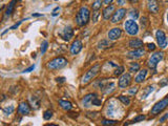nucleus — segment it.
Instances as JSON below:
<instances>
[{"mask_svg": "<svg viewBox=\"0 0 168 126\" xmlns=\"http://www.w3.org/2000/svg\"><path fill=\"white\" fill-rule=\"evenodd\" d=\"M156 38H157L158 44H159L160 47H161V48L167 47V45H168V40H167L166 35H165V33L163 32V30H157V33H156Z\"/></svg>", "mask_w": 168, "mask_h": 126, "instance_id": "obj_7", "label": "nucleus"}, {"mask_svg": "<svg viewBox=\"0 0 168 126\" xmlns=\"http://www.w3.org/2000/svg\"><path fill=\"white\" fill-rule=\"evenodd\" d=\"M113 1H114V0H104V3H105V4H110Z\"/></svg>", "mask_w": 168, "mask_h": 126, "instance_id": "obj_47", "label": "nucleus"}, {"mask_svg": "<svg viewBox=\"0 0 168 126\" xmlns=\"http://www.w3.org/2000/svg\"><path fill=\"white\" fill-rule=\"evenodd\" d=\"M90 10L86 6L81 7L77 14V17H76V22H77L79 26H84L90 21Z\"/></svg>", "mask_w": 168, "mask_h": 126, "instance_id": "obj_1", "label": "nucleus"}, {"mask_svg": "<svg viewBox=\"0 0 168 126\" xmlns=\"http://www.w3.org/2000/svg\"><path fill=\"white\" fill-rule=\"evenodd\" d=\"M98 16H99V13H98V12H95V13H94V18H93V21H94V22H96V21H97V18H98Z\"/></svg>", "mask_w": 168, "mask_h": 126, "instance_id": "obj_42", "label": "nucleus"}, {"mask_svg": "<svg viewBox=\"0 0 168 126\" xmlns=\"http://www.w3.org/2000/svg\"><path fill=\"white\" fill-rule=\"evenodd\" d=\"M146 21H147V18H142V19H141V24L142 25H145V24H146Z\"/></svg>", "mask_w": 168, "mask_h": 126, "instance_id": "obj_45", "label": "nucleus"}, {"mask_svg": "<svg viewBox=\"0 0 168 126\" xmlns=\"http://www.w3.org/2000/svg\"><path fill=\"white\" fill-rule=\"evenodd\" d=\"M64 80H65L64 78H57V81H58V82H63Z\"/></svg>", "mask_w": 168, "mask_h": 126, "instance_id": "obj_48", "label": "nucleus"}, {"mask_svg": "<svg viewBox=\"0 0 168 126\" xmlns=\"http://www.w3.org/2000/svg\"><path fill=\"white\" fill-rule=\"evenodd\" d=\"M163 57H164V54H163V52H157V53H154V55H152L151 57H150L149 61H148L149 68H151V69L156 68L157 65H158V63H159L160 61L162 60Z\"/></svg>", "mask_w": 168, "mask_h": 126, "instance_id": "obj_6", "label": "nucleus"}, {"mask_svg": "<svg viewBox=\"0 0 168 126\" xmlns=\"http://www.w3.org/2000/svg\"><path fill=\"white\" fill-rule=\"evenodd\" d=\"M18 112L20 115H23V116L29 115L30 112V106L26 102H22L18 107Z\"/></svg>", "mask_w": 168, "mask_h": 126, "instance_id": "obj_15", "label": "nucleus"}, {"mask_svg": "<svg viewBox=\"0 0 168 126\" xmlns=\"http://www.w3.org/2000/svg\"><path fill=\"white\" fill-rule=\"evenodd\" d=\"M129 1H130L131 3H137V2H138L139 0H129Z\"/></svg>", "mask_w": 168, "mask_h": 126, "instance_id": "obj_50", "label": "nucleus"}, {"mask_svg": "<svg viewBox=\"0 0 168 126\" xmlns=\"http://www.w3.org/2000/svg\"><path fill=\"white\" fill-rule=\"evenodd\" d=\"M35 69V65H32V66H30L29 68H26V69H24L23 71V73H30L32 71H34Z\"/></svg>", "mask_w": 168, "mask_h": 126, "instance_id": "obj_39", "label": "nucleus"}, {"mask_svg": "<svg viewBox=\"0 0 168 126\" xmlns=\"http://www.w3.org/2000/svg\"><path fill=\"white\" fill-rule=\"evenodd\" d=\"M137 92H138V87H132V88H130L128 91V94L130 95V96H134Z\"/></svg>", "mask_w": 168, "mask_h": 126, "instance_id": "obj_37", "label": "nucleus"}, {"mask_svg": "<svg viewBox=\"0 0 168 126\" xmlns=\"http://www.w3.org/2000/svg\"><path fill=\"white\" fill-rule=\"evenodd\" d=\"M119 100H120V101H121L124 105H126V106H127V105L130 104V100H129V98H128V97L120 96V97H119Z\"/></svg>", "mask_w": 168, "mask_h": 126, "instance_id": "obj_27", "label": "nucleus"}, {"mask_svg": "<svg viewBox=\"0 0 168 126\" xmlns=\"http://www.w3.org/2000/svg\"><path fill=\"white\" fill-rule=\"evenodd\" d=\"M82 47H83V44L80 40L74 41L72 46H70V54H72V55H77V54L81 52Z\"/></svg>", "mask_w": 168, "mask_h": 126, "instance_id": "obj_11", "label": "nucleus"}, {"mask_svg": "<svg viewBox=\"0 0 168 126\" xmlns=\"http://www.w3.org/2000/svg\"><path fill=\"white\" fill-rule=\"evenodd\" d=\"M39 16H42V14H33V17H39Z\"/></svg>", "mask_w": 168, "mask_h": 126, "instance_id": "obj_49", "label": "nucleus"}, {"mask_svg": "<svg viewBox=\"0 0 168 126\" xmlns=\"http://www.w3.org/2000/svg\"><path fill=\"white\" fill-rule=\"evenodd\" d=\"M59 105L64 110H66V112L70 110V109H72V107H73V105H72V103H70V102L64 101V100H59Z\"/></svg>", "mask_w": 168, "mask_h": 126, "instance_id": "obj_20", "label": "nucleus"}, {"mask_svg": "<svg viewBox=\"0 0 168 126\" xmlns=\"http://www.w3.org/2000/svg\"><path fill=\"white\" fill-rule=\"evenodd\" d=\"M59 35H60L61 38H63L64 40L68 41V40H70L73 38L74 30L70 26H67V27H65V29H63L62 30H61V32L59 33Z\"/></svg>", "mask_w": 168, "mask_h": 126, "instance_id": "obj_10", "label": "nucleus"}, {"mask_svg": "<svg viewBox=\"0 0 168 126\" xmlns=\"http://www.w3.org/2000/svg\"><path fill=\"white\" fill-rule=\"evenodd\" d=\"M146 76H147V71L146 69H143V71H141L139 73L138 76L136 77V79H134V81L137 82V83H142L144 80H145V78H146Z\"/></svg>", "mask_w": 168, "mask_h": 126, "instance_id": "obj_19", "label": "nucleus"}, {"mask_svg": "<svg viewBox=\"0 0 168 126\" xmlns=\"http://www.w3.org/2000/svg\"><path fill=\"white\" fill-rule=\"evenodd\" d=\"M166 119H168V114H166L165 116H163V117L161 118V119H160V122L163 123V122H164V121L166 120Z\"/></svg>", "mask_w": 168, "mask_h": 126, "instance_id": "obj_43", "label": "nucleus"}, {"mask_svg": "<svg viewBox=\"0 0 168 126\" xmlns=\"http://www.w3.org/2000/svg\"><path fill=\"white\" fill-rule=\"evenodd\" d=\"M126 3V0H118V4H120V6H123V4Z\"/></svg>", "mask_w": 168, "mask_h": 126, "instance_id": "obj_46", "label": "nucleus"}, {"mask_svg": "<svg viewBox=\"0 0 168 126\" xmlns=\"http://www.w3.org/2000/svg\"><path fill=\"white\" fill-rule=\"evenodd\" d=\"M125 15H126V10L125 9H119V10H117L116 12L114 13V15H113V17H111V22L113 23H118V22H120L122 19H123L124 17H125Z\"/></svg>", "mask_w": 168, "mask_h": 126, "instance_id": "obj_8", "label": "nucleus"}, {"mask_svg": "<svg viewBox=\"0 0 168 126\" xmlns=\"http://www.w3.org/2000/svg\"><path fill=\"white\" fill-rule=\"evenodd\" d=\"M159 85L162 86V87L165 86V85H168V80H167V79H163V80L159 83Z\"/></svg>", "mask_w": 168, "mask_h": 126, "instance_id": "obj_38", "label": "nucleus"}, {"mask_svg": "<svg viewBox=\"0 0 168 126\" xmlns=\"http://www.w3.org/2000/svg\"><path fill=\"white\" fill-rule=\"evenodd\" d=\"M48 47V42L47 41H44V42L42 43V46H41V54H45Z\"/></svg>", "mask_w": 168, "mask_h": 126, "instance_id": "obj_36", "label": "nucleus"}, {"mask_svg": "<svg viewBox=\"0 0 168 126\" xmlns=\"http://www.w3.org/2000/svg\"><path fill=\"white\" fill-rule=\"evenodd\" d=\"M123 71H124V67H123V66H117V68H116V71H114V75L116 77H118V76H120L121 74H123Z\"/></svg>", "mask_w": 168, "mask_h": 126, "instance_id": "obj_30", "label": "nucleus"}, {"mask_svg": "<svg viewBox=\"0 0 168 126\" xmlns=\"http://www.w3.org/2000/svg\"><path fill=\"white\" fill-rule=\"evenodd\" d=\"M167 22H168V13H167Z\"/></svg>", "mask_w": 168, "mask_h": 126, "instance_id": "obj_51", "label": "nucleus"}, {"mask_svg": "<svg viewBox=\"0 0 168 126\" xmlns=\"http://www.w3.org/2000/svg\"><path fill=\"white\" fill-rule=\"evenodd\" d=\"M59 7H56V9L54 10V12H53V16H57L58 15V11H59Z\"/></svg>", "mask_w": 168, "mask_h": 126, "instance_id": "obj_44", "label": "nucleus"}, {"mask_svg": "<svg viewBox=\"0 0 168 126\" xmlns=\"http://www.w3.org/2000/svg\"><path fill=\"white\" fill-rule=\"evenodd\" d=\"M129 47L134 48V50H137V48H141L143 46V41L141 39H132L129 41Z\"/></svg>", "mask_w": 168, "mask_h": 126, "instance_id": "obj_16", "label": "nucleus"}, {"mask_svg": "<svg viewBox=\"0 0 168 126\" xmlns=\"http://www.w3.org/2000/svg\"><path fill=\"white\" fill-rule=\"evenodd\" d=\"M152 91H154V86H147L146 88L144 89V91H143V94H142V99H145V98H147L148 97V95Z\"/></svg>", "mask_w": 168, "mask_h": 126, "instance_id": "obj_25", "label": "nucleus"}, {"mask_svg": "<svg viewBox=\"0 0 168 126\" xmlns=\"http://www.w3.org/2000/svg\"><path fill=\"white\" fill-rule=\"evenodd\" d=\"M167 106H168V98H165V99L161 100L160 102H158V103L152 107V109L150 110V114L152 116H156L158 114H160V112H162Z\"/></svg>", "mask_w": 168, "mask_h": 126, "instance_id": "obj_4", "label": "nucleus"}, {"mask_svg": "<svg viewBox=\"0 0 168 126\" xmlns=\"http://www.w3.org/2000/svg\"><path fill=\"white\" fill-rule=\"evenodd\" d=\"M97 96L96 94H90L87 95V96H85L82 99V103L85 107H88L90 105H91V101H93V99Z\"/></svg>", "mask_w": 168, "mask_h": 126, "instance_id": "obj_17", "label": "nucleus"}, {"mask_svg": "<svg viewBox=\"0 0 168 126\" xmlns=\"http://www.w3.org/2000/svg\"><path fill=\"white\" fill-rule=\"evenodd\" d=\"M102 91L106 94H110L111 91H114V83H109V84H104L102 88Z\"/></svg>", "mask_w": 168, "mask_h": 126, "instance_id": "obj_22", "label": "nucleus"}, {"mask_svg": "<svg viewBox=\"0 0 168 126\" xmlns=\"http://www.w3.org/2000/svg\"><path fill=\"white\" fill-rule=\"evenodd\" d=\"M144 50L143 48H137V50H134V51H131V52H129L128 53V58H130V59H139V58H141V57H143L144 56Z\"/></svg>", "mask_w": 168, "mask_h": 126, "instance_id": "obj_13", "label": "nucleus"}, {"mask_svg": "<svg viewBox=\"0 0 168 126\" xmlns=\"http://www.w3.org/2000/svg\"><path fill=\"white\" fill-rule=\"evenodd\" d=\"M23 21H24V20H21V21H19L18 23H16V24H14V25H13V26H12V27H11V29H10V30H15V29H17V27H18L19 25L21 24V23L23 22Z\"/></svg>", "mask_w": 168, "mask_h": 126, "instance_id": "obj_40", "label": "nucleus"}, {"mask_svg": "<svg viewBox=\"0 0 168 126\" xmlns=\"http://www.w3.org/2000/svg\"><path fill=\"white\" fill-rule=\"evenodd\" d=\"M110 46H111V43L109 42V39L108 40H106V39L101 40L98 44V47L100 48V50H106V48L110 47Z\"/></svg>", "mask_w": 168, "mask_h": 126, "instance_id": "obj_21", "label": "nucleus"}, {"mask_svg": "<svg viewBox=\"0 0 168 126\" xmlns=\"http://www.w3.org/2000/svg\"><path fill=\"white\" fill-rule=\"evenodd\" d=\"M149 1H150V0H149Z\"/></svg>", "mask_w": 168, "mask_h": 126, "instance_id": "obj_53", "label": "nucleus"}, {"mask_svg": "<svg viewBox=\"0 0 168 126\" xmlns=\"http://www.w3.org/2000/svg\"><path fill=\"white\" fill-rule=\"evenodd\" d=\"M100 68H101V66L99 65V64H97V65L93 66V67H91L88 71H86L85 75H84V76L82 77L81 84H82V85H85V84L90 83V82L93 80L94 78H95L97 75H98L99 71H100Z\"/></svg>", "mask_w": 168, "mask_h": 126, "instance_id": "obj_2", "label": "nucleus"}, {"mask_svg": "<svg viewBox=\"0 0 168 126\" xmlns=\"http://www.w3.org/2000/svg\"><path fill=\"white\" fill-rule=\"evenodd\" d=\"M67 65V60L63 57H58L53 59L47 64V67L50 69H61Z\"/></svg>", "mask_w": 168, "mask_h": 126, "instance_id": "obj_3", "label": "nucleus"}, {"mask_svg": "<svg viewBox=\"0 0 168 126\" xmlns=\"http://www.w3.org/2000/svg\"><path fill=\"white\" fill-rule=\"evenodd\" d=\"M164 1H165V2H168V0H164Z\"/></svg>", "mask_w": 168, "mask_h": 126, "instance_id": "obj_52", "label": "nucleus"}, {"mask_svg": "<svg viewBox=\"0 0 168 126\" xmlns=\"http://www.w3.org/2000/svg\"><path fill=\"white\" fill-rule=\"evenodd\" d=\"M52 117H53V112H50V110H46V112L43 114V118H44L45 120H50Z\"/></svg>", "mask_w": 168, "mask_h": 126, "instance_id": "obj_32", "label": "nucleus"}, {"mask_svg": "<svg viewBox=\"0 0 168 126\" xmlns=\"http://www.w3.org/2000/svg\"><path fill=\"white\" fill-rule=\"evenodd\" d=\"M140 69V64L137 62H132L130 63V66H129V71L130 73H134V71H138Z\"/></svg>", "mask_w": 168, "mask_h": 126, "instance_id": "obj_26", "label": "nucleus"}, {"mask_svg": "<svg viewBox=\"0 0 168 126\" xmlns=\"http://www.w3.org/2000/svg\"><path fill=\"white\" fill-rule=\"evenodd\" d=\"M102 124L103 125H114V124H117V121H114V120H103Z\"/></svg>", "mask_w": 168, "mask_h": 126, "instance_id": "obj_34", "label": "nucleus"}, {"mask_svg": "<svg viewBox=\"0 0 168 126\" xmlns=\"http://www.w3.org/2000/svg\"><path fill=\"white\" fill-rule=\"evenodd\" d=\"M114 13V4H108L103 11V18L108 20L110 17H113Z\"/></svg>", "mask_w": 168, "mask_h": 126, "instance_id": "obj_14", "label": "nucleus"}, {"mask_svg": "<svg viewBox=\"0 0 168 126\" xmlns=\"http://www.w3.org/2000/svg\"><path fill=\"white\" fill-rule=\"evenodd\" d=\"M14 109H15V107L13 106V105H10L9 107H4V108H3V112L6 115H11V114H13Z\"/></svg>", "mask_w": 168, "mask_h": 126, "instance_id": "obj_29", "label": "nucleus"}, {"mask_svg": "<svg viewBox=\"0 0 168 126\" xmlns=\"http://www.w3.org/2000/svg\"><path fill=\"white\" fill-rule=\"evenodd\" d=\"M17 0H12L11 3L9 4V6H7V10H6V16H10V15L12 14L13 11H14V7H15V3H16Z\"/></svg>", "mask_w": 168, "mask_h": 126, "instance_id": "obj_23", "label": "nucleus"}, {"mask_svg": "<svg viewBox=\"0 0 168 126\" xmlns=\"http://www.w3.org/2000/svg\"><path fill=\"white\" fill-rule=\"evenodd\" d=\"M121 35H122V30L119 29V27H114V29L109 30V33H108V39L111 40V41L118 40L119 38L121 37Z\"/></svg>", "mask_w": 168, "mask_h": 126, "instance_id": "obj_12", "label": "nucleus"}, {"mask_svg": "<svg viewBox=\"0 0 168 126\" xmlns=\"http://www.w3.org/2000/svg\"><path fill=\"white\" fill-rule=\"evenodd\" d=\"M101 6H102V0H95V2L93 3V10L98 11L101 7Z\"/></svg>", "mask_w": 168, "mask_h": 126, "instance_id": "obj_28", "label": "nucleus"}, {"mask_svg": "<svg viewBox=\"0 0 168 126\" xmlns=\"http://www.w3.org/2000/svg\"><path fill=\"white\" fill-rule=\"evenodd\" d=\"M124 27H125L126 32L131 36L137 35L139 32L138 24H137L136 21H134V20H127V21L125 22V24H124Z\"/></svg>", "mask_w": 168, "mask_h": 126, "instance_id": "obj_5", "label": "nucleus"}, {"mask_svg": "<svg viewBox=\"0 0 168 126\" xmlns=\"http://www.w3.org/2000/svg\"><path fill=\"white\" fill-rule=\"evenodd\" d=\"M144 119H145V116L141 115V116H138V117L134 118V119L132 120L130 123H138V122H140V121H143Z\"/></svg>", "mask_w": 168, "mask_h": 126, "instance_id": "obj_35", "label": "nucleus"}, {"mask_svg": "<svg viewBox=\"0 0 168 126\" xmlns=\"http://www.w3.org/2000/svg\"><path fill=\"white\" fill-rule=\"evenodd\" d=\"M101 104H102V101H101L100 99H98L97 96L94 98L93 101H91V105H95V106H100Z\"/></svg>", "mask_w": 168, "mask_h": 126, "instance_id": "obj_31", "label": "nucleus"}, {"mask_svg": "<svg viewBox=\"0 0 168 126\" xmlns=\"http://www.w3.org/2000/svg\"><path fill=\"white\" fill-rule=\"evenodd\" d=\"M148 10L154 14H157L159 12V6H158V2L156 0H150L148 3Z\"/></svg>", "mask_w": 168, "mask_h": 126, "instance_id": "obj_18", "label": "nucleus"}, {"mask_svg": "<svg viewBox=\"0 0 168 126\" xmlns=\"http://www.w3.org/2000/svg\"><path fill=\"white\" fill-rule=\"evenodd\" d=\"M147 46H148V50H150V51L156 50V45H154V43H149V44H147Z\"/></svg>", "mask_w": 168, "mask_h": 126, "instance_id": "obj_41", "label": "nucleus"}, {"mask_svg": "<svg viewBox=\"0 0 168 126\" xmlns=\"http://www.w3.org/2000/svg\"><path fill=\"white\" fill-rule=\"evenodd\" d=\"M129 15H130L131 18H134V20L137 19V18L139 17V12L138 10H131L130 13H129Z\"/></svg>", "mask_w": 168, "mask_h": 126, "instance_id": "obj_33", "label": "nucleus"}, {"mask_svg": "<svg viewBox=\"0 0 168 126\" xmlns=\"http://www.w3.org/2000/svg\"><path fill=\"white\" fill-rule=\"evenodd\" d=\"M30 102H32V105H33V108L35 109H38L39 108V105H40V101L37 97H34L33 96L30 98Z\"/></svg>", "mask_w": 168, "mask_h": 126, "instance_id": "obj_24", "label": "nucleus"}, {"mask_svg": "<svg viewBox=\"0 0 168 126\" xmlns=\"http://www.w3.org/2000/svg\"><path fill=\"white\" fill-rule=\"evenodd\" d=\"M131 82V76L129 74H123L121 78L119 79V87L121 88H126Z\"/></svg>", "mask_w": 168, "mask_h": 126, "instance_id": "obj_9", "label": "nucleus"}]
</instances>
